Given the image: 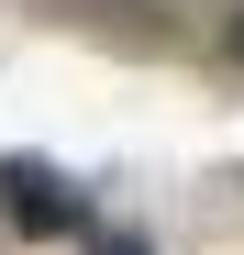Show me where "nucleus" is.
I'll list each match as a JSON object with an SVG mask.
<instances>
[{
  "mask_svg": "<svg viewBox=\"0 0 244 255\" xmlns=\"http://www.w3.org/2000/svg\"><path fill=\"white\" fill-rule=\"evenodd\" d=\"M0 211H11L33 244H89V200H78L56 166H33V155H0Z\"/></svg>",
  "mask_w": 244,
  "mask_h": 255,
  "instance_id": "f257e3e1",
  "label": "nucleus"
},
{
  "mask_svg": "<svg viewBox=\"0 0 244 255\" xmlns=\"http://www.w3.org/2000/svg\"><path fill=\"white\" fill-rule=\"evenodd\" d=\"M89 244H100V255H144V244H133V233H89Z\"/></svg>",
  "mask_w": 244,
  "mask_h": 255,
  "instance_id": "f03ea898",
  "label": "nucleus"
},
{
  "mask_svg": "<svg viewBox=\"0 0 244 255\" xmlns=\"http://www.w3.org/2000/svg\"><path fill=\"white\" fill-rule=\"evenodd\" d=\"M233 56H244V22H233Z\"/></svg>",
  "mask_w": 244,
  "mask_h": 255,
  "instance_id": "7ed1b4c3",
  "label": "nucleus"
}]
</instances>
